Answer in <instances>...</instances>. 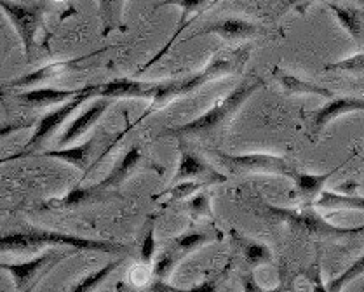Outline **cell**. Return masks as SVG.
<instances>
[{"instance_id":"obj_1","label":"cell","mask_w":364,"mask_h":292,"mask_svg":"<svg viewBox=\"0 0 364 292\" xmlns=\"http://www.w3.org/2000/svg\"><path fill=\"white\" fill-rule=\"evenodd\" d=\"M42 247H72L75 251H95L115 256H122L129 251L126 245L119 244V242L73 237L42 228H30L26 232H14L0 237V251L21 252Z\"/></svg>"},{"instance_id":"obj_2","label":"cell","mask_w":364,"mask_h":292,"mask_svg":"<svg viewBox=\"0 0 364 292\" xmlns=\"http://www.w3.org/2000/svg\"><path fill=\"white\" fill-rule=\"evenodd\" d=\"M262 86V80H253V82L241 84L237 89L232 91L230 94L222 99V101H218L213 108H209L206 113L193 118V120L187 122V124L168 129L166 133L173 134V136H206V134L215 133L216 129L222 128V125L225 124L232 115L237 113V110L241 108L244 103H246L255 92L260 89Z\"/></svg>"},{"instance_id":"obj_3","label":"cell","mask_w":364,"mask_h":292,"mask_svg":"<svg viewBox=\"0 0 364 292\" xmlns=\"http://www.w3.org/2000/svg\"><path fill=\"white\" fill-rule=\"evenodd\" d=\"M263 210L269 218L276 219V221L286 223L289 228L296 230V232H305L309 235L316 237H355L364 233V225L359 226H338L333 223L326 221L314 206H304L298 209H282V207H274L269 203H263Z\"/></svg>"},{"instance_id":"obj_4","label":"cell","mask_w":364,"mask_h":292,"mask_svg":"<svg viewBox=\"0 0 364 292\" xmlns=\"http://www.w3.org/2000/svg\"><path fill=\"white\" fill-rule=\"evenodd\" d=\"M96 91H98V86L82 87V91H80L79 94L73 96V98L68 99V101H65L63 105L58 106L56 110L46 113L44 117L37 122V128H35L32 137L26 141L21 152L16 153V155L7 157L6 160H18V159H23V157H28V155H32V153L37 152V150L42 146V143H44L49 136H51L54 130H58L61 125L65 124V122H67V118L73 113V111H75L77 108H80V105H82L84 101H87L89 98L96 96ZM6 160H4V162H6Z\"/></svg>"},{"instance_id":"obj_5","label":"cell","mask_w":364,"mask_h":292,"mask_svg":"<svg viewBox=\"0 0 364 292\" xmlns=\"http://www.w3.org/2000/svg\"><path fill=\"white\" fill-rule=\"evenodd\" d=\"M220 162L232 174H276L293 179L296 174L295 164L286 157L272 155V153H244V155H228L216 152Z\"/></svg>"},{"instance_id":"obj_6","label":"cell","mask_w":364,"mask_h":292,"mask_svg":"<svg viewBox=\"0 0 364 292\" xmlns=\"http://www.w3.org/2000/svg\"><path fill=\"white\" fill-rule=\"evenodd\" d=\"M247 57H250V51L247 49H239V51L232 52V55L223 56L216 55L209 60V63L200 72L193 73L192 77L187 79L176 80V87H174V98H181L191 92L197 91L203 87L204 84L211 82V80L222 79L225 75H232V73L241 72L246 64Z\"/></svg>"},{"instance_id":"obj_7","label":"cell","mask_w":364,"mask_h":292,"mask_svg":"<svg viewBox=\"0 0 364 292\" xmlns=\"http://www.w3.org/2000/svg\"><path fill=\"white\" fill-rule=\"evenodd\" d=\"M0 9L6 13L11 25L14 26L16 33L21 38L26 56H32V51L37 42V33L42 28L46 14L44 4H25L16 0H0Z\"/></svg>"},{"instance_id":"obj_8","label":"cell","mask_w":364,"mask_h":292,"mask_svg":"<svg viewBox=\"0 0 364 292\" xmlns=\"http://www.w3.org/2000/svg\"><path fill=\"white\" fill-rule=\"evenodd\" d=\"M65 257H67V252L58 247L53 249V251H46L44 254L25 261V263H0V270H6L7 274L13 276L14 287L18 291H28L30 287L37 283V280H41L54 264H58Z\"/></svg>"},{"instance_id":"obj_9","label":"cell","mask_w":364,"mask_h":292,"mask_svg":"<svg viewBox=\"0 0 364 292\" xmlns=\"http://www.w3.org/2000/svg\"><path fill=\"white\" fill-rule=\"evenodd\" d=\"M162 82H143V80L136 79H127V77H121V79H114L110 82L98 86L96 96L98 98H110V99H119V98H138V99H150L154 101V98L157 96V92L161 91Z\"/></svg>"},{"instance_id":"obj_10","label":"cell","mask_w":364,"mask_h":292,"mask_svg":"<svg viewBox=\"0 0 364 292\" xmlns=\"http://www.w3.org/2000/svg\"><path fill=\"white\" fill-rule=\"evenodd\" d=\"M260 33V26L255 25L253 21H247L242 18H223L218 21H213L209 25L196 32L193 37H204V35H216L223 40L235 42V40H247Z\"/></svg>"},{"instance_id":"obj_11","label":"cell","mask_w":364,"mask_h":292,"mask_svg":"<svg viewBox=\"0 0 364 292\" xmlns=\"http://www.w3.org/2000/svg\"><path fill=\"white\" fill-rule=\"evenodd\" d=\"M110 105H112L110 98H98L96 101H92L91 105H89L87 108L79 115V117L73 118V120L70 122L68 128L63 130V134H61L60 140H58V146L63 148V146L75 143L79 137H82L84 134H86L87 130L103 117V113L110 108Z\"/></svg>"},{"instance_id":"obj_12","label":"cell","mask_w":364,"mask_h":292,"mask_svg":"<svg viewBox=\"0 0 364 292\" xmlns=\"http://www.w3.org/2000/svg\"><path fill=\"white\" fill-rule=\"evenodd\" d=\"M185 179H199V181H208L209 184L227 181L225 176L216 172L208 162H204L199 155L192 152H181L180 164H178L176 174H174L173 183L185 181Z\"/></svg>"},{"instance_id":"obj_13","label":"cell","mask_w":364,"mask_h":292,"mask_svg":"<svg viewBox=\"0 0 364 292\" xmlns=\"http://www.w3.org/2000/svg\"><path fill=\"white\" fill-rule=\"evenodd\" d=\"M354 111H364V98H331L330 101L314 113L312 129L319 134L333 120Z\"/></svg>"},{"instance_id":"obj_14","label":"cell","mask_w":364,"mask_h":292,"mask_svg":"<svg viewBox=\"0 0 364 292\" xmlns=\"http://www.w3.org/2000/svg\"><path fill=\"white\" fill-rule=\"evenodd\" d=\"M213 0H162V2H157L156 9H159V7H164V6H178L181 9V18H180V26H178V30L174 32V35L171 37V40L168 42V44L162 47L161 52H157L156 57H152V60L149 61V63L143 67V70H146V68L152 67L154 63H156L157 60H161L162 56L166 55V52L171 49V45L174 44V40H176L178 35H181V32H183L185 28H187L188 25H191V21H188V16H192V14H200L203 11H206L208 7H211Z\"/></svg>"},{"instance_id":"obj_15","label":"cell","mask_w":364,"mask_h":292,"mask_svg":"<svg viewBox=\"0 0 364 292\" xmlns=\"http://www.w3.org/2000/svg\"><path fill=\"white\" fill-rule=\"evenodd\" d=\"M82 89H54V87H37V89L25 91L16 94L18 101H21L30 108H44V106L61 105L77 96Z\"/></svg>"},{"instance_id":"obj_16","label":"cell","mask_w":364,"mask_h":292,"mask_svg":"<svg viewBox=\"0 0 364 292\" xmlns=\"http://www.w3.org/2000/svg\"><path fill=\"white\" fill-rule=\"evenodd\" d=\"M139 162H141V150H139V146H133V148L127 150L126 155L119 160V164L112 169L110 174L100 183H96L95 186L100 191H108L114 190V188H119L126 179L131 178V174L136 171Z\"/></svg>"},{"instance_id":"obj_17","label":"cell","mask_w":364,"mask_h":292,"mask_svg":"<svg viewBox=\"0 0 364 292\" xmlns=\"http://www.w3.org/2000/svg\"><path fill=\"white\" fill-rule=\"evenodd\" d=\"M272 77L281 84V87L288 92V94H312L326 99L335 98L333 91L326 89V87L317 86V84L314 82H307V80L300 79V77L293 75V73L282 70V68L279 67L272 68Z\"/></svg>"},{"instance_id":"obj_18","label":"cell","mask_w":364,"mask_h":292,"mask_svg":"<svg viewBox=\"0 0 364 292\" xmlns=\"http://www.w3.org/2000/svg\"><path fill=\"white\" fill-rule=\"evenodd\" d=\"M91 56L73 57V60L56 61V63H49V64H46L44 68H38V70L28 73V75H23V77H19V79L13 80V82H11V87H19V89H25V87L35 86V84H38V82H46V80L54 79V77H58V75H60V73L70 70V68L75 67L77 63H80V61L87 60V57H91Z\"/></svg>"},{"instance_id":"obj_19","label":"cell","mask_w":364,"mask_h":292,"mask_svg":"<svg viewBox=\"0 0 364 292\" xmlns=\"http://www.w3.org/2000/svg\"><path fill=\"white\" fill-rule=\"evenodd\" d=\"M336 171H338V167L333 169V171L323 172V174L296 172V174L293 176V183H295L298 197L305 202V206H312L314 201L321 195V191L324 190V184H326L328 179H330Z\"/></svg>"},{"instance_id":"obj_20","label":"cell","mask_w":364,"mask_h":292,"mask_svg":"<svg viewBox=\"0 0 364 292\" xmlns=\"http://www.w3.org/2000/svg\"><path fill=\"white\" fill-rule=\"evenodd\" d=\"M95 145H96V140L95 137H91V140H87L86 143H82V145L70 146V148L63 146V148L49 150V152L42 153V157H49V159L61 160V162L75 165V167L80 169V171L89 172V162H91L89 159H91V152H92V148H95Z\"/></svg>"},{"instance_id":"obj_21","label":"cell","mask_w":364,"mask_h":292,"mask_svg":"<svg viewBox=\"0 0 364 292\" xmlns=\"http://www.w3.org/2000/svg\"><path fill=\"white\" fill-rule=\"evenodd\" d=\"M319 209H352L364 210V197L352 193H336V191L323 190L312 203Z\"/></svg>"},{"instance_id":"obj_22","label":"cell","mask_w":364,"mask_h":292,"mask_svg":"<svg viewBox=\"0 0 364 292\" xmlns=\"http://www.w3.org/2000/svg\"><path fill=\"white\" fill-rule=\"evenodd\" d=\"M103 198V191H100L98 188L92 184V186H82V184H75V186L70 188V191L65 197L56 198V201H49V207H79L84 203L95 202Z\"/></svg>"},{"instance_id":"obj_23","label":"cell","mask_w":364,"mask_h":292,"mask_svg":"<svg viewBox=\"0 0 364 292\" xmlns=\"http://www.w3.org/2000/svg\"><path fill=\"white\" fill-rule=\"evenodd\" d=\"M328 7L336 16V21L343 26V30L354 38L355 42L361 40L363 35V13L354 7L338 6V4H328Z\"/></svg>"},{"instance_id":"obj_24","label":"cell","mask_w":364,"mask_h":292,"mask_svg":"<svg viewBox=\"0 0 364 292\" xmlns=\"http://www.w3.org/2000/svg\"><path fill=\"white\" fill-rule=\"evenodd\" d=\"M126 0H98L100 18L103 25V35H108L112 30L119 28L122 19V11Z\"/></svg>"},{"instance_id":"obj_25","label":"cell","mask_w":364,"mask_h":292,"mask_svg":"<svg viewBox=\"0 0 364 292\" xmlns=\"http://www.w3.org/2000/svg\"><path fill=\"white\" fill-rule=\"evenodd\" d=\"M122 261H124V257H119V259L110 261V263L105 264L103 268H100V270L92 271V274H89L86 279L80 280V282L77 283L75 287H72V291L73 292H89V291L98 289V287L102 286L105 280H107L108 276H110L115 270H117L119 266H121Z\"/></svg>"},{"instance_id":"obj_26","label":"cell","mask_w":364,"mask_h":292,"mask_svg":"<svg viewBox=\"0 0 364 292\" xmlns=\"http://www.w3.org/2000/svg\"><path fill=\"white\" fill-rule=\"evenodd\" d=\"M209 186L208 181H199V179H185V181H178L173 183L171 186L168 188L166 191H162L159 197H168L169 202H176V201H183V198L192 197L193 193H197L203 188Z\"/></svg>"},{"instance_id":"obj_27","label":"cell","mask_w":364,"mask_h":292,"mask_svg":"<svg viewBox=\"0 0 364 292\" xmlns=\"http://www.w3.org/2000/svg\"><path fill=\"white\" fill-rule=\"evenodd\" d=\"M241 247L244 249V256H246V261L251 266H262V264L272 261V251L265 244H262V242L244 240V238H241Z\"/></svg>"},{"instance_id":"obj_28","label":"cell","mask_w":364,"mask_h":292,"mask_svg":"<svg viewBox=\"0 0 364 292\" xmlns=\"http://www.w3.org/2000/svg\"><path fill=\"white\" fill-rule=\"evenodd\" d=\"M213 240H215V237L208 235V233H203V232L183 233V235L174 238V249L183 256V254H188V252L196 251V249L203 247V245H206Z\"/></svg>"},{"instance_id":"obj_29","label":"cell","mask_w":364,"mask_h":292,"mask_svg":"<svg viewBox=\"0 0 364 292\" xmlns=\"http://www.w3.org/2000/svg\"><path fill=\"white\" fill-rule=\"evenodd\" d=\"M180 252L176 249H168V251L161 252L156 259H154V268L152 275L156 276L157 280H166L169 275L173 274L174 266L180 261Z\"/></svg>"},{"instance_id":"obj_30","label":"cell","mask_w":364,"mask_h":292,"mask_svg":"<svg viewBox=\"0 0 364 292\" xmlns=\"http://www.w3.org/2000/svg\"><path fill=\"white\" fill-rule=\"evenodd\" d=\"M363 275H364V254L361 257H358V259H355L346 271H342V274L336 276V279H333L331 282L328 283L326 289L331 292L342 291L343 287L348 286L350 282H354L355 279H359V276H363Z\"/></svg>"},{"instance_id":"obj_31","label":"cell","mask_w":364,"mask_h":292,"mask_svg":"<svg viewBox=\"0 0 364 292\" xmlns=\"http://www.w3.org/2000/svg\"><path fill=\"white\" fill-rule=\"evenodd\" d=\"M188 213L192 214L193 218H206L211 216V201H209V195L204 193V191H197L191 197V201L187 203Z\"/></svg>"},{"instance_id":"obj_32","label":"cell","mask_w":364,"mask_h":292,"mask_svg":"<svg viewBox=\"0 0 364 292\" xmlns=\"http://www.w3.org/2000/svg\"><path fill=\"white\" fill-rule=\"evenodd\" d=\"M324 70H340V72H364V52H359V55H354L350 57H346L342 61H336V63L326 64Z\"/></svg>"},{"instance_id":"obj_33","label":"cell","mask_w":364,"mask_h":292,"mask_svg":"<svg viewBox=\"0 0 364 292\" xmlns=\"http://www.w3.org/2000/svg\"><path fill=\"white\" fill-rule=\"evenodd\" d=\"M154 259H156V232H154V226H150L141 244V263L149 266L154 263Z\"/></svg>"},{"instance_id":"obj_34","label":"cell","mask_w":364,"mask_h":292,"mask_svg":"<svg viewBox=\"0 0 364 292\" xmlns=\"http://www.w3.org/2000/svg\"><path fill=\"white\" fill-rule=\"evenodd\" d=\"M311 2L312 0H281V4H279V13H288L291 9L304 13L305 7Z\"/></svg>"},{"instance_id":"obj_35","label":"cell","mask_w":364,"mask_h":292,"mask_svg":"<svg viewBox=\"0 0 364 292\" xmlns=\"http://www.w3.org/2000/svg\"><path fill=\"white\" fill-rule=\"evenodd\" d=\"M32 125H33L32 122H11V124L0 125V137H6L9 136V134L18 133V130H23V129H30Z\"/></svg>"},{"instance_id":"obj_36","label":"cell","mask_w":364,"mask_h":292,"mask_svg":"<svg viewBox=\"0 0 364 292\" xmlns=\"http://www.w3.org/2000/svg\"><path fill=\"white\" fill-rule=\"evenodd\" d=\"M258 283L253 282V279L250 280V282H246V291H260V287H257Z\"/></svg>"},{"instance_id":"obj_37","label":"cell","mask_w":364,"mask_h":292,"mask_svg":"<svg viewBox=\"0 0 364 292\" xmlns=\"http://www.w3.org/2000/svg\"><path fill=\"white\" fill-rule=\"evenodd\" d=\"M218 2H222V0H213V4H211V7L215 6V4H218Z\"/></svg>"},{"instance_id":"obj_38","label":"cell","mask_w":364,"mask_h":292,"mask_svg":"<svg viewBox=\"0 0 364 292\" xmlns=\"http://www.w3.org/2000/svg\"><path fill=\"white\" fill-rule=\"evenodd\" d=\"M361 4H363V6H364V0H361Z\"/></svg>"}]
</instances>
